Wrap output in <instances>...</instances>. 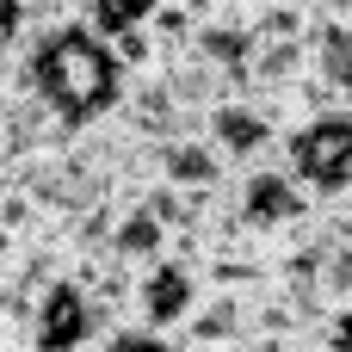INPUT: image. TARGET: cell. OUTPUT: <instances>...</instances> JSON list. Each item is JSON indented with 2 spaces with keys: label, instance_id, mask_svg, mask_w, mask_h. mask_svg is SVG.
I'll use <instances>...</instances> for the list:
<instances>
[{
  "label": "cell",
  "instance_id": "cell-1",
  "mask_svg": "<svg viewBox=\"0 0 352 352\" xmlns=\"http://www.w3.org/2000/svg\"><path fill=\"white\" fill-rule=\"evenodd\" d=\"M37 99L62 136L118 118L124 68L87 31L80 6H25V43L0 56V99Z\"/></svg>",
  "mask_w": 352,
  "mask_h": 352
},
{
  "label": "cell",
  "instance_id": "cell-2",
  "mask_svg": "<svg viewBox=\"0 0 352 352\" xmlns=\"http://www.w3.org/2000/svg\"><path fill=\"white\" fill-rule=\"evenodd\" d=\"M278 167L303 186V198L316 210L352 198V111H322V118H303L297 130H285Z\"/></svg>",
  "mask_w": 352,
  "mask_h": 352
},
{
  "label": "cell",
  "instance_id": "cell-3",
  "mask_svg": "<svg viewBox=\"0 0 352 352\" xmlns=\"http://www.w3.org/2000/svg\"><path fill=\"white\" fill-rule=\"evenodd\" d=\"M223 204H229V217H235L254 241H266V248H272L278 235H291L297 223H309V217H316V204L303 198V186H297L278 161L235 173V179L223 186Z\"/></svg>",
  "mask_w": 352,
  "mask_h": 352
},
{
  "label": "cell",
  "instance_id": "cell-4",
  "mask_svg": "<svg viewBox=\"0 0 352 352\" xmlns=\"http://www.w3.org/2000/svg\"><path fill=\"white\" fill-rule=\"evenodd\" d=\"M204 291H210L204 266L167 248L155 266H142V272H136V303H130V322H136V328H155V334H173V340H179V334H186V322L198 316Z\"/></svg>",
  "mask_w": 352,
  "mask_h": 352
},
{
  "label": "cell",
  "instance_id": "cell-5",
  "mask_svg": "<svg viewBox=\"0 0 352 352\" xmlns=\"http://www.w3.org/2000/svg\"><path fill=\"white\" fill-rule=\"evenodd\" d=\"M99 340H105V328H99L93 297H87V285L74 272L37 291V309H31V328H25V352H99Z\"/></svg>",
  "mask_w": 352,
  "mask_h": 352
},
{
  "label": "cell",
  "instance_id": "cell-6",
  "mask_svg": "<svg viewBox=\"0 0 352 352\" xmlns=\"http://www.w3.org/2000/svg\"><path fill=\"white\" fill-rule=\"evenodd\" d=\"M204 142L223 155V167H229V179L235 173H248V167H266V161H278V142H285V130L272 124V111L260 105V99H248V93H229L210 118H204Z\"/></svg>",
  "mask_w": 352,
  "mask_h": 352
},
{
  "label": "cell",
  "instance_id": "cell-7",
  "mask_svg": "<svg viewBox=\"0 0 352 352\" xmlns=\"http://www.w3.org/2000/svg\"><path fill=\"white\" fill-rule=\"evenodd\" d=\"M309 87L352 111V6H309Z\"/></svg>",
  "mask_w": 352,
  "mask_h": 352
},
{
  "label": "cell",
  "instance_id": "cell-8",
  "mask_svg": "<svg viewBox=\"0 0 352 352\" xmlns=\"http://www.w3.org/2000/svg\"><path fill=\"white\" fill-rule=\"evenodd\" d=\"M148 179L173 192H223L229 167L204 136H167V142H148Z\"/></svg>",
  "mask_w": 352,
  "mask_h": 352
},
{
  "label": "cell",
  "instance_id": "cell-9",
  "mask_svg": "<svg viewBox=\"0 0 352 352\" xmlns=\"http://www.w3.org/2000/svg\"><path fill=\"white\" fill-rule=\"evenodd\" d=\"M316 297H322V309H328V316H334V309H352V248H346V241H334V248L322 254Z\"/></svg>",
  "mask_w": 352,
  "mask_h": 352
},
{
  "label": "cell",
  "instance_id": "cell-10",
  "mask_svg": "<svg viewBox=\"0 0 352 352\" xmlns=\"http://www.w3.org/2000/svg\"><path fill=\"white\" fill-rule=\"evenodd\" d=\"M99 352H186L173 334H155V328H136V322H124V328H111Z\"/></svg>",
  "mask_w": 352,
  "mask_h": 352
},
{
  "label": "cell",
  "instance_id": "cell-11",
  "mask_svg": "<svg viewBox=\"0 0 352 352\" xmlns=\"http://www.w3.org/2000/svg\"><path fill=\"white\" fill-rule=\"evenodd\" d=\"M316 346L322 352H352V309H334V316L316 328Z\"/></svg>",
  "mask_w": 352,
  "mask_h": 352
},
{
  "label": "cell",
  "instance_id": "cell-12",
  "mask_svg": "<svg viewBox=\"0 0 352 352\" xmlns=\"http://www.w3.org/2000/svg\"><path fill=\"white\" fill-rule=\"evenodd\" d=\"M6 346H12V340H6V328H0V352H6Z\"/></svg>",
  "mask_w": 352,
  "mask_h": 352
},
{
  "label": "cell",
  "instance_id": "cell-13",
  "mask_svg": "<svg viewBox=\"0 0 352 352\" xmlns=\"http://www.w3.org/2000/svg\"><path fill=\"white\" fill-rule=\"evenodd\" d=\"M6 352H25V346H6Z\"/></svg>",
  "mask_w": 352,
  "mask_h": 352
}]
</instances>
